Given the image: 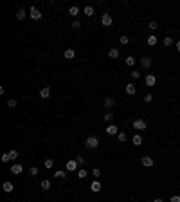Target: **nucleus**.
Segmentation results:
<instances>
[{"mask_svg": "<svg viewBox=\"0 0 180 202\" xmlns=\"http://www.w3.org/2000/svg\"><path fill=\"white\" fill-rule=\"evenodd\" d=\"M155 43H157V36H155V34H151V36H148V45H151V47H153V45H155Z\"/></svg>", "mask_w": 180, "mask_h": 202, "instance_id": "obj_26", "label": "nucleus"}, {"mask_svg": "<svg viewBox=\"0 0 180 202\" xmlns=\"http://www.w3.org/2000/svg\"><path fill=\"white\" fill-rule=\"evenodd\" d=\"M178 190H180V186H178Z\"/></svg>", "mask_w": 180, "mask_h": 202, "instance_id": "obj_45", "label": "nucleus"}, {"mask_svg": "<svg viewBox=\"0 0 180 202\" xmlns=\"http://www.w3.org/2000/svg\"><path fill=\"white\" fill-rule=\"evenodd\" d=\"M101 188H103V186H101V182L97 181V179H96V181H94L92 184H90V190H92L94 193H99V191H101Z\"/></svg>", "mask_w": 180, "mask_h": 202, "instance_id": "obj_11", "label": "nucleus"}, {"mask_svg": "<svg viewBox=\"0 0 180 202\" xmlns=\"http://www.w3.org/2000/svg\"><path fill=\"white\" fill-rule=\"evenodd\" d=\"M63 56H65L67 60H74V56H76V51H74V49H67Z\"/></svg>", "mask_w": 180, "mask_h": 202, "instance_id": "obj_17", "label": "nucleus"}, {"mask_svg": "<svg viewBox=\"0 0 180 202\" xmlns=\"http://www.w3.org/2000/svg\"><path fill=\"white\" fill-rule=\"evenodd\" d=\"M173 43H175V42H173V38H171V36H168V38H164V45H166V47H169V45H173Z\"/></svg>", "mask_w": 180, "mask_h": 202, "instance_id": "obj_28", "label": "nucleus"}, {"mask_svg": "<svg viewBox=\"0 0 180 202\" xmlns=\"http://www.w3.org/2000/svg\"><path fill=\"white\" fill-rule=\"evenodd\" d=\"M151 202H164L162 198H155V200H151Z\"/></svg>", "mask_w": 180, "mask_h": 202, "instance_id": "obj_44", "label": "nucleus"}, {"mask_svg": "<svg viewBox=\"0 0 180 202\" xmlns=\"http://www.w3.org/2000/svg\"><path fill=\"white\" fill-rule=\"evenodd\" d=\"M16 103H18L16 99H9V101H7V106H9V108H15V106H16Z\"/></svg>", "mask_w": 180, "mask_h": 202, "instance_id": "obj_36", "label": "nucleus"}, {"mask_svg": "<svg viewBox=\"0 0 180 202\" xmlns=\"http://www.w3.org/2000/svg\"><path fill=\"white\" fill-rule=\"evenodd\" d=\"M76 161H78V164H85V159L79 155V157H76Z\"/></svg>", "mask_w": 180, "mask_h": 202, "instance_id": "obj_42", "label": "nucleus"}, {"mask_svg": "<svg viewBox=\"0 0 180 202\" xmlns=\"http://www.w3.org/2000/svg\"><path fill=\"white\" fill-rule=\"evenodd\" d=\"M16 18H18V20H24V18H25V9H18V11H16Z\"/></svg>", "mask_w": 180, "mask_h": 202, "instance_id": "obj_23", "label": "nucleus"}, {"mask_svg": "<svg viewBox=\"0 0 180 202\" xmlns=\"http://www.w3.org/2000/svg\"><path fill=\"white\" fill-rule=\"evenodd\" d=\"M69 15H70V16H78V15H79V7H78V6H72V7L69 9Z\"/></svg>", "mask_w": 180, "mask_h": 202, "instance_id": "obj_21", "label": "nucleus"}, {"mask_svg": "<svg viewBox=\"0 0 180 202\" xmlns=\"http://www.w3.org/2000/svg\"><path fill=\"white\" fill-rule=\"evenodd\" d=\"M90 173H92V175H94L96 179H99V177H101V170H99V168H94V170L90 171Z\"/></svg>", "mask_w": 180, "mask_h": 202, "instance_id": "obj_30", "label": "nucleus"}, {"mask_svg": "<svg viewBox=\"0 0 180 202\" xmlns=\"http://www.w3.org/2000/svg\"><path fill=\"white\" fill-rule=\"evenodd\" d=\"M79 27H81V24H79L78 20H74V22H72V29H79Z\"/></svg>", "mask_w": 180, "mask_h": 202, "instance_id": "obj_41", "label": "nucleus"}, {"mask_svg": "<svg viewBox=\"0 0 180 202\" xmlns=\"http://www.w3.org/2000/svg\"><path fill=\"white\" fill-rule=\"evenodd\" d=\"M141 164L146 166V168H151V166L155 164V161L151 159V157H142V159H141Z\"/></svg>", "mask_w": 180, "mask_h": 202, "instance_id": "obj_8", "label": "nucleus"}, {"mask_svg": "<svg viewBox=\"0 0 180 202\" xmlns=\"http://www.w3.org/2000/svg\"><path fill=\"white\" fill-rule=\"evenodd\" d=\"M54 177H56V179H65L67 173H65L63 170H58V171H54Z\"/></svg>", "mask_w": 180, "mask_h": 202, "instance_id": "obj_25", "label": "nucleus"}, {"mask_svg": "<svg viewBox=\"0 0 180 202\" xmlns=\"http://www.w3.org/2000/svg\"><path fill=\"white\" fill-rule=\"evenodd\" d=\"M29 175H31V177H36V175H38V168H36V166L29 168Z\"/></svg>", "mask_w": 180, "mask_h": 202, "instance_id": "obj_31", "label": "nucleus"}, {"mask_svg": "<svg viewBox=\"0 0 180 202\" xmlns=\"http://www.w3.org/2000/svg\"><path fill=\"white\" fill-rule=\"evenodd\" d=\"M22 171H24V166H22V164H13L11 166V173L13 175H20Z\"/></svg>", "mask_w": 180, "mask_h": 202, "instance_id": "obj_12", "label": "nucleus"}, {"mask_svg": "<svg viewBox=\"0 0 180 202\" xmlns=\"http://www.w3.org/2000/svg\"><path fill=\"white\" fill-rule=\"evenodd\" d=\"M130 74H131V78H133V79H139V78H141V72H139V71H131Z\"/></svg>", "mask_w": 180, "mask_h": 202, "instance_id": "obj_34", "label": "nucleus"}, {"mask_svg": "<svg viewBox=\"0 0 180 202\" xmlns=\"http://www.w3.org/2000/svg\"><path fill=\"white\" fill-rule=\"evenodd\" d=\"M119 54H121V53H119V49H117V47H112V49L108 51V58H112V60H117V58H119Z\"/></svg>", "mask_w": 180, "mask_h": 202, "instance_id": "obj_10", "label": "nucleus"}, {"mask_svg": "<svg viewBox=\"0 0 180 202\" xmlns=\"http://www.w3.org/2000/svg\"><path fill=\"white\" fill-rule=\"evenodd\" d=\"M7 153H9V157H11V161L18 157V150H11V152H7Z\"/></svg>", "mask_w": 180, "mask_h": 202, "instance_id": "obj_33", "label": "nucleus"}, {"mask_svg": "<svg viewBox=\"0 0 180 202\" xmlns=\"http://www.w3.org/2000/svg\"><path fill=\"white\" fill-rule=\"evenodd\" d=\"M151 65H153V58H151V56L146 54V56L141 58V67H142V69H150Z\"/></svg>", "mask_w": 180, "mask_h": 202, "instance_id": "obj_2", "label": "nucleus"}, {"mask_svg": "<svg viewBox=\"0 0 180 202\" xmlns=\"http://www.w3.org/2000/svg\"><path fill=\"white\" fill-rule=\"evenodd\" d=\"M144 101H146V103H151V101H153V96H151V94H146V96H144Z\"/></svg>", "mask_w": 180, "mask_h": 202, "instance_id": "obj_39", "label": "nucleus"}, {"mask_svg": "<svg viewBox=\"0 0 180 202\" xmlns=\"http://www.w3.org/2000/svg\"><path fill=\"white\" fill-rule=\"evenodd\" d=\"M29 16H31L33 20H40V18H41V13H40L36 7H31V9H29Z\"/></svg>", "mask_w": 180, "mask_h": 202, "instance_id": "obj_7", "label": "nucleus"}, {"mask_svg": "<svg viewBox=\"0 0 180 202\" xmlns=\"http://www.w3.org/2000/svg\"><path fill=\"white\" fill-rule=\"evenodd\" d=\"M126 65L128 67H133L135 65V58L133 56H126Z\"/></svg>", "mask_w": 180, "mask_h": 202, "instance_id": "obj_27", "label": "nucleus"}, {"mask_svg": "<svg viewBox=\"0 0 180 202\" xmlns=\"http://www.w3.org/2000/svg\"><path fill=\"white\" fill-rule=\"evenodd\" d=\"M121 43H123V45H128V43H130L128 36H121Z\"/></svg>", "mask_w": 180, "mask_h": 202, "instance_id": "obj_37", "label": "nucleus"}, {"mask_svg": "<svg viewBox=\"0 0 180 202\" xmlns=\"http://www.w3.org/2000/svg\"><path fill=\"white\" fill-rule=\"evenodd\" d=\"M169 202H180V195H173V197L169 198Z\"/></svg>", "mask_w": 180, "mask_h": 202, "instance_id": "obj_40", "label": "nucleus"}, {"mask_svg": "<svg viewBox=\"0 0 180 202\" xmlns=\"http://www.w3.org/2000/svg\"><path fill=\"white\" fill-rule=\"evenodd\" d=\"M144 83H146V87H155V83H157L155 74H148V76L144 78Z\"/></svg>", "mask_w": 180, "mask_h": 202, "instance_id": "obj_6", "label": "nucleus"}, {"mask_svg": "<svg viewBox=\"0 0 180 202\" xmlns=\"http://www.w3.org/2000/svg\"><path fill=\"white\" fill-rule=\"evenodd\" d=\"M51 96V87H43L41 90H40V98H43V99H47Z\"/></svg>", "mask_w": 180, "mask_h": 202, "instance_id": "obj_13", "label": "nucleus"}, {"mask_svg": "<svg viewBox=\"0 0 180 202\" xmlns=\"http://www.w3.org/2000/svg\"><path fill=\"white\" fill-rule=\"evenodd\" d=\"M117 139H119L121 143H124V141H126V132H119V133H117Z\"/></svg>", "mask_w": 180, "mask_h": 202, "instance_id": "obj_29", "label": "nucleus"}, {"mask_svg": "<svg viewBox=\"0 0 180 202\" xmlns=\"http://www.w3.org/2000/svg\"><path fill=\"white\" fill-rule=\"evenodd\" d=\"M67 170H69V171H76V170H78V161H76V159L67 161Z\"/></svg>", "mask_w": 180, "mask_h": 202, "instance_id": "obj_9", "label": "nucleus"}, {"mask_svg": "<svg viewBox=\"0 0 180 202\" xmlns=\"http://www.w3.org/2000/svg\"><path fill=\"white\" fill-rule=\"evenodd\" d=\"M106 133H108V136H117V133H119V128L114 125V123H112V125H108L106 126V130H105Z\"/></svg>", "mask_w": 180, "mask_h": 202, "instance_id": "obj_5", "label": "nucleus"}, {"mask_svg": "<svg viewBox=\"0 0 180 202\" xmlns=\"http://www.w3.org/2000/svg\"><path fill=\"white\" fill-rule=\"evenodd\" d=\"M114 117H115V116L112 114V112H106V114H105V121H106V123H112V121H114Z\"/></svg>", "mask_w": 180, "mask_h": 202, "instance_id": "obj_22", "label": "nucleus"}, {"mask_svg": "<svg viewBox=\"0 0 180 202\" xmlns=\"http://www.w3.org/2000/svg\"><path fill=\"white\" fill-rule=\"evenodd\" d=\"M175 43H176V51L180 53V40H178V42H175Z\"/></svg>", "mask_w": 180, "mask_h": 202, "instance_id": "obj_43", "label": "nucleus"}, {"mask_svg": "<svg viewBox=\"0 0 180 202\" xmlns=\"http://www.w3.org/2000/svg\"><path fill=\"white\" fill-rule=\"evenodd\" d=\"M86 175H88V171H86L85 168H81V170H78V177H79V179H86Z\"/></svg>", "mask_w": 180, "mask_h": 202, "instance_id": "obj_24", "label": "nucleus"}, {"mask_svg": "<svg viewBox=\"0 0 180 202\" xmlns=\"http://www.w3.org/2000/svg\"><path fill=\"white\" fill-rule=\"evenodd\" d=\"M43 164H45V168H49V170H51V168L54 166V163H52V159H45V163H43Z\"/></svg>", "mask_w": 180, "mask_h": 202, "instance_id": "obj_32", "label": "nucleus"}, {"mask_svg": "<svg viewBox=\"0 0 180 202\" xmlns=\"http://www.w3.org/2000/svg\"><path fill=\"white\" fill-rule=\"evenodd\" d=\"M133 128H135V130H146V128H148V123H146L144 119H135V121H133Z\"/></svg>", "mask_w": 180, "mask_h": 202, "instance_id": "obj_4", "label": "nucleus"}, {"mask_svg": "<svg viewBox=\"0 0 180 202\" xmlns=\"http://www.w3.org/2000/svg\"><path fill=\"white\" fill-rule=\"evenodd\" d=\"M105 106L106 108H114L115 106V99L114 98H105Z\"/></svg>", "mask_w": 180, "mask_h": 202, "instance_id": "obj_15", "label": "nucleus"}, {"mask_svg": "<svg viewBox=\"0 0 180 202\" xmlns=\"http://www.w3.org/2000/svg\"><path fill=\"white\" fill-rule=\"evenodd\" d=\"M157 27H159V24H157V22H150V29H151V31H155Z\"/></svg>", "mask_w": 180, "mask_h": 202, "instance_id": "obj_38", "label": "nucleus"}, {"mask_svg": "<svg viewBox=\"0 0 180 202\" xmlns=\"http://www.w3.org/2000/svg\"><path fill=\"white\" fill-rule=\"evenodd\" d=\"M131 143H133L135 146H141V144H142V137H141V133H135L133 139H131Z\"/></svg>", "mask_w": 180, "mask_h": 202, "instance_id": "obj_16", "label": "nucleus"}, {"mask_svg": "<svg viewBox=\"0 0 180 202\" xmlns=\"http://www.w3.org/2000/svg\"><path fill=\"white\" fill-rule=\"evenodd\" d=\"M0 161H2V163H9V161H11L9 153H4V155H2V159H0Z\"/></svg>", "mask_w": 180, "mask_h": 202, "instance_id": "obj_35", "label": "nucleus"}, {"mask_svg": "<svg viewBox=\"0 0 180 202\" xmlns=\"http://www.w3.org/2000/svg\"><path fill=\"white\" fill-rule=\"evenodd\" d=\"M85 146H86L88 150H97V148H99V139H97L96 136H88V137L85 139Z\"/></svg>", "mask_w": 180, "mask_h": 202, "instance_id": "obj_1", "label": "nucleus"}, {"mask_svg": "<svg viewBox=\"0 0 180 202\" xmlns=\"http://www.w3.org/2000/svg\"><path fill=\"white\" fill-rule=\"evenodd\" d=\"M83 13H85L86 16H94V7H92V6H85Z\"/></svg>", "mask_w": 180, "mask_h": 202, "instance_id": "obj_20", "label": "nucleus"}, {"mask_svg": "<svg viewBox=\"0 0 180 202\" xmlns=\"http://www.w3.org/2000/svg\"><path fill=\"white\" fill-rule=\"evenodd\" d=\"M2 190H4L6 193H11V191L15 190V186H13L11 182H4V184H2Z\"/></svg>", "mask_w": 180, "mask_h": 202, "instance_id": "obj_19", "label": "nucleus"}, {"mask_svg": "<svg viewBox=\"0 0 180 202\" xmlns=\"http://www.w3.org/2000/svg\"><path fill=\"white\" fill-rule=\"evenodd\" d=\"M135 92H137L135 85H133V83H128V85H126V94H128V96H135Z\"/></svg>", "mask_w": 180, "mask_h": 202, "instance_id": "obj_14", "label": "nucleus"}, {"mask_svg": "<svg viewBox=\"0 0 180 202\" xmlns=\"http://www.w3.org/2000/svg\"><path fill=\"white\" fill-rule=\"evenodd\" d=\"M40 188H41L43 191H47V190H51V181H49V179H45V181H41Z\"/></svg>", "mask_w": 180, "mask_h": 202, "instance_id": "obj_18", "label": "nucleus"}, {"mask_svg": "<svg viewBox=\"0 0 180 202\" xmlns=\"http://www.w3.org/2000/svg\"><path fill=\"white\" fill-rule=\"evenodd\" d=\"M101 24H103V26H106V27H110L112 24H114V18H112V15H110V13H105V15L101 16Z\"/></svg>", "mask_w": 180, "mask_h": 202, "instance_id": "obj_3", "label": "nucleus"}]
</instances>
